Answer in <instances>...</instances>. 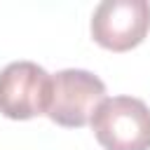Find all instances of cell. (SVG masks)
I'll return each mask as SVG.
<instances>
[{"label": "cell", "mask_w": 150, "mask_h": 150, "mask_svg": "<svg viewBox=\"0 0 150 150\" xmlns=\"http://www.w3.org/2000/svg\"><path fill=\"white\" fill-rule=\"evenodd\" d=\"M52 75L33 61H12L0 70V112L9 120L47 115Z\"/></svg>", "instance_id": "obj_3"}, {"label": "cell", "mask_w": 150, "mask_h": 150, "mask_svg": "<svg viewBox=\"0 0 150 150\" xmlns=\"http://www.w3.org/2000/svg\"><path fill=\"white\" fill-rule=\"evenodd\" d=\"M148 30V0H103L91 14V38L110 52L134 49L145 40Z\"/></svg>", "instance_id": "obj_4"}, {"label": "cell", "mask_w": 150, "mask_h": 150, "mask_svg": "<svg viewBox=\"0 0 150 150\" xmlns=\"http://www.w3.org/2000/svg\"><path fill=\"white\" fill-rule=\"evenodd\" d=\"M105 98L103 80L82 68H66L52 75V101L47 117L59 127L80 129L91 122L96 108Z\"/></svg>", "instance_id": "obj_2"}, {"label": "cell", "mask_w": 150, "mask_h": 150, "mask_svg": "<svg viewBox=\"0 0 150 150\" xmlns=\"http://www.w3.org/2000/svg\"><path fill=\"white\" fill-rule=\"evenodd\" d=\"M89 124L103 150H150V108L141 98H105Z\"/></svg>", "instance_id": "obj_1"}]
</instances>
